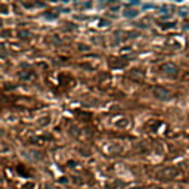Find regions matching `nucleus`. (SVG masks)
I'll use <instances>...</instances> for the list:
<instances>
[{
    "mask_svg": "<svg viewBox=\"0 0 189 189\" xmlns=\"http://www.w3.org/2000/svg\"><path fill=\"white\" fill-rule=\"evenodd\" d=\"M152 93H154V96H155L157 99H160V101H168V99L171 98V93H170L168 90L163 89V87H154V89H152Z\"/></svg>",
    "mask_w": 189,
    "mask_h": 189,
    "instance_id": "nucleus-1",
    "label": "nucleus"
},
{
    "mask_svg": "<svg viewBox=\"0 0 189 189\" xmlns=\"http://www.w3.org/2000/svg\"><path fill=\"white\" fill-rule=\"evenodd\" d=\"M163 69H164V72H167V74H174V72L177 71V67H176L174 64H166V65L163 67Z\"/></svg>",
    "mask_w": 189,
    "mask_h": 189,
    "instance_id": "nucleus-2",
    "label": "nucleus"
},
{
    "mask_svg": "<svg viewBox=\"0 0 189 189\" xmlns=\"http://www.w3.org/2000/svg\"><path fill=\"white\" fill-rule=\"evenodd\" d=\"M185 79H189V72H188V74L185 75Z\"/></svg>",
    "mask_w": 189,
    "mask_h": 189,
    "instance_id": "nucleus-3",
    "label": "nucleus"
}]
</instances>
